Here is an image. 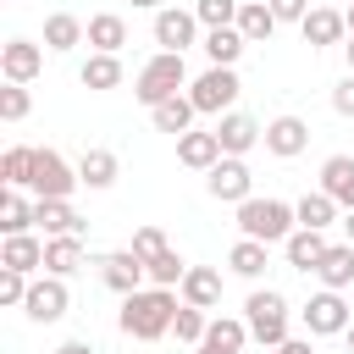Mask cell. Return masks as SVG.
<instances>
[{
    "label": "cell",
    "instance_id": "6da1fadb",
    "mask_svg": "<svg viewBox=\"0 0 354 354\" xmlns=\"http://www.w3.org/2000/svg\"><path fill=\"white\" fill-rule=\"evenodd\" d=\"M177 310H183V299L171 288H138V293L122 299V332L138 337V343H155V337L171 332Z\"/></svg>",
    "mask_w": 354,
    "mask_h": 354
},
{
    "label": "cell",
    "instance_id": "7a4b0ae2",
    "mask_svg": "<svg viewBox=\"0 0 354 354\" xmlns=\"http://www.w3.org/2000/svg\"><path fill=\"white\" fill-rule=\"evenodd\" d=\"M238 232L254 243H288L299 232V216L288 199H243L238 205Z\"/></svg>",
    "mask_w": 354,
    "mask_h": 354
},
{
    "label": "cell",
    "instance_id": "3957f363",
    "mask_svg": "<svg viewBox=\"0 0 354 354\" xmlns=\"http://www.w3.org/2000/svg\"><path fill=\"white\" fill-rule=\"evenodd\" d=\"M243 321H249V337L260 343V348H282L288 343V299L282 293H271V288H254L249 293V304H243Z\"/></svg>",
    "mask_w": 354,
    "mask_h": 354
},
{
    "label": "cell",
    "instance_id": "277c9868",
    "mask_svg": "<svg viewBox=\"0 0 354 354\" xmlns=\"http://www.w3.org/2000/svg\"><path fill=\"white\" fill-rule=\"evenodd\" d=\"M183 77H188V66H183V55H171V50H160V55H149L144 66H138V83H133V94L155 111L160 100H171L177 88H183Z\"/></svg>",
    "mask_w": 354,
    "mask_h": 354
},
{
    "label": "cell",
    "instance_id": "5b68a950",
    "mask_svg": "<svg viewBox=\"0 0 354 354\" xmlns=\"http://www.w3.org/2000/svg\"><path fill=\"white\" fill-rule=\"evenodd\" d=\"M238 72L232 66H210V72H199L194 77V88H188V100H194V111H205V116H227L232 111V100H238Z\"/></svg>",
    "mask_w": 354,
    "mask_h": 354
},
{
    "label": "cell",
    "instance_id": "8992f818",
    "mask_svg": "<svg viewBox=\"0 0 354 354\" xmlns=\"http://www.w3.org/2000/svg\"><path fill=\"white\" fill-rule=\"evenodd\" d=\"M299 315H304V326H310V337H343V332L354 326V315H348V304H343V293H332V288H321V293H310V304H304Z\"/></svg>",
    "mask_w": 354,
    "mask_h": 354
},
{
    "label": "cell",
    "instance_id": "52a82bcc",
    "mask_svg": "<svg viewBox=\"0 0 354 354\" xmlns=\"http://www.w3.org/2000/svg\"><path fill=\"white\" fill-rule=\"evenodd\" d=\"M28 188H33L39 199H72V188H77V166H66L55 149H39V155H33V177H28Z\"/></svg>",
    "mask_w": 354,
    "mask_h": 354
},
{
    "label": "cell",
    "instance_id": "ba28073f",
    "mask_svg": "<svg viewBox=\"0 0 354 354\" xmlns=\"http://www.w3.org/2000/svg\"><path fill=\"white\" fill-rule=\"evenodd\" d=\"M205 188H210V199H227V205L254 199V194H249V188H254V177H249V166H243L238 155H221V160L205 171Z\"/></svg>",
    "mask_w": 354,
    "mask_h": 354
},
{
    "label": "cell",
    "instance_id": "9c48e42d",
    "mask_svg": "<svg viewBox=\"0 0 354 354\" xmlns=\"http://www.w3.org/2000/svg\"><path fill=\"white\" fill-rule=\"evenodd\" d=\"M22 310H28V321H39V326H50V321H61V315L72 310V293H66V277H39V282L28 288V299H22Z\"/></svg>",
    "mask_w": 354,
    "mask_h": 354
},
{
    "label": "cell",
    "instance_id": "30bf717a",
    "mask_svg": "<svg viewBox=\"0 0 354 354\" xmlns=\"http://www.w3.org/2000/svg\"><path fill=\"white\" fill-rule=\"evenodd\" d=\"M194 39H199V17H194V11H177V6H160V11H155V44H160V50L183 55Z\"/></svg>",
    "mask_w": 354,
    "mask_h": 354
},
{
    "label": "cell",
    "instance_id": "8fae6325",
    "mask_svg": "<svg viewBox=\"0 0 354 354\" xmlns=\"http://www.w3.org/2000/svg\"><path fill=\"white\" fill-rule=\"evenodd\" d=\"M144 277H149V266H144L133 249H116V254H105V260H100V282H105L111 293H122V299H127V293H138V288H144Z\"/></svg>",
    "mask_w": 354,
    "mask_h": 354
},
{
    "label": "cell",
    "instance_id": "7c38bea8",
    "mask_svg": "<svg viewBox=\"0 0 354 354\" xmlns=\"http://www.w3.org/2000/svg\"><path fill=\"white\" fill-rule=\"evenodd\" d=\"M210 133L221 138V155H238V160H243V155H249V149L266 138V127H260L254 116H243V111H227V116H221Z\"/></svg>",
    "mask_w": 354,
    "mask_h": 354
},
{
    "label": "cell",
    "instance_id": "4fadbf2b",
    "mask_svg": "<svg viewBox=\"0 0 354 354\" xmlns=\"http://www.w3.org/2000/svg\"><path fill=\"white\" fill-rule=\"evenodd\" d=\"M39 66H44V50H39L33 39H6V44H0V72H6V83H33Z\"/></svg>",
    "mask_w": 354,
    "mask_h": 354
},
{
    "label": "cell",
    "instance_id": "5bb4252c",
    "mask_svg": "<svg viewBox=\"0 0 354 354\" xmlns=\"http://www.w3.org/2000/svg\"><path fill=\"white\" fill-rule=\"evenodd\" d=\"M33 221L44 227V238H83V216L66 199H33Z\"/></svg>",
    "mask_w": 354,
    "mask_h": 354
},
{
    "label": "cell",
    "instance_id": "9a60e30c",
    "mask_svg": "<svg viewBox=\"0 0 354 354\" xmlns=\"http://www.w3.org/2000/svg\"><path fill=\"white\" fill-rule=\"evenodd\" d=\"M299 28H304V44H310V50H326V44H337V39L348 33V17L332 11V6H315Z\"/></svg>",
    "mask_w": 354,
    "mask_h": 354
},
{
    "label": "cell",
    "instance_id": "2e32d148",
    "mask_svg": "<svg viewBox=\"0 0 354 354\" xmlns=\"http://www.w3.org/2000/svg\"><path fill=\"white\" fill-rule=\"evenodd\" d=\"M304 144H310V127H304L299 116H277V122H266V149H271V155L293 160V155H304Z\"/></svg>",
    "mask_w": 354,
    "mask_h": 354
},
{
    "label": "cell",
    "instance_id": "e0dca14e",
    "mask_svg": "<svg viewBox=\"0 0 354 354\" xmlns=\"http://www.w3.org/2000/svg\"><path fill=\"white\" fill-rule=\"evenodd\" d=\"M183 304H194V310H216L221 304V271H210V266H188V277H183Z\"/></svg>",
    "mask_w": 354,
    "mask_h": 354
},
{
    "label": "cell",
    "instance_id": "ac0fdd59",
    "mask_svg": "<svg viewBox=\"0 0 354 354\" xmlns=\"http://www.w3.org/2000/svg\"><path fill=\"white\" fill-rule=\"evenodd\" d=\"M326 249H332V243H326V232H310V227H299V232L282 243V254H288V266H293V271H315V266L326 260Z\"/></svg>",
    "mask_w": 354,
    "mask_h": 354
},
{
    "label": "cell",
    "instance_id": "d6986e66",
    "mask_svg": "<svg viewBox=\"0 0 354 354\" xmlns=\"http://www.w3.org/2000/svg\"><path fill=\"white\" fill-rule=\"evenodd\" d=\"M0 266H6V271L33 277V271L44 266V243H39L33 232H17V238H6V243H0Z\"/></svg>",
    "mask_w": 354,
    "mask_h": 354
},
{
    "label": "cell",
    "instance_id": "ffe728a7",
    "mask_svg": "<svg viewBox=\"0 0 354 354\" xmlns=\"http://www.w3.org/2000/svg\"><path fill=\"white\" fill-rule=\"evenodd\" d=\"M321 194H332L343 210H354V155H326V166H321Z\"/></svg>",
    "mask_w": 354,
    "mask_h": 354
},
{
    "label": "cell",
    "instance_id": "44dd1931",
    "mask_svg": "<svg viewBox=\"0 0 354 354\" xmlns=\"http://www.w3.org/2000/svg\"><path fill=\"white\" fill-rule=\"evenodd\" d=\"M83 39H88V22H77L72 11H50L44 17V50L61 55V50H77Z\"/></svg>",
    "mask_w": 354,
    "mask_h": 354
},
{
    "label": "cell",
    "instance_id": "7402d4cb",
    "mask_svg": "<svg viewBox=\"0 0 354 354\" xmlns=\"http://www.w3.org/2000/svg\"><path fill=\"white\" fill-rule=\"evenodd\" d=\"M194 100L188 94H171V100H160L155 111H149V122L160 127V133H171V138H183V133H194Z\"/></svg>",
    "mask_w": 354,
    "mask_h": 354
},
{
    "label": "cell",
    "instance_id": "603a6c76",
    "mask_svg": "<svg viewBox=\"0 0 354 354\" xmlns=\"http://www.w3.org/2000/svg\"><path fill=\"white\" fill-rule=\"evenodd\" d=\"M177 160L194 166V171H210V166L221 160V138H216V133H183V138H177Z\"/></svg>",
    "mask_w": 354,
    "mask_h": 354
},
{
    "label": "cell",
    "instance_id": "cb8c5ba5",
    "mask_svg": "<svg viewBox=\"0 0 354 354\" xmlns=\"http://www.w3.org/2000/svg\"><path fill=\"white\" fill-rule=\"evenodd\" d=\"M315 277H321V288L343 293V288L354 282V243H332V249H326V260L315 266Z\"/></svg>",
    "mask_w": 354,
    "mask_h": 354
},
{
    "label": "cell",
    "instance_id": "d4e9b609",
    "mask_svg": "<svg viewBox=\"0 0 354 354\" xmlns=\"http://www.w3.org/2000/svg\"><path fill=\"white\" fill-rule=\"evenodd\" d=\"M88 44H94V55H116V50L127 44V22H122L116 11L88 17Z\"/></svg>",
    "mask_w": 354,
    "mask_h": 354
},
{
    "label": "cell",
    "instance_id": "484cf974",
    "mask_svg": "<svg viewBox=\"0 0 354 354\" xmlns=\"http://www.w3.org/2000/svg\"><path fill=\"white\" fill-rule=\"evenodd\" d=\"M83 266V238H44V277H72Z\"/></svg>",
    "mask_w": 354,
    "mask_h": 354
},
{
    "label": "cell",
    "instance_id": "4316f807",
    "mask_svg": "<svg viewBox=\"0 0 354 354\" xmlns=\"http://www.w3.org/2000/svg\"><path fill=\"white\" fill-rule=\"evenodd\" d=\"M238 33H243L249 44H266V39L277 33V17H271V6H266V0H243V6H238Z\"/></svg>",
    "mask_w": 354,
    "mask_h": 354
},
{
    "label": "cell",
    "instance_id": "83f0119b",
    "mask_svg": "<svg viewBox=\"0 0 354 354\" xmlns=\"http://www.w3.org/2000/svg\"><path fill=\"white\" fill-rule=\"evenodd\" d=\"M77 183L83 188H111L116 183V155L111 149H83L77 155Z\"/></svg>",
    "mask_w": 354,
    "mask_h": 354
},
{
    "label": "cell",
    "instance_id": "f1b7e54d",
    "mask_svg": "<svg viewBox=\"0 0 354 354\" xmlns=\"http://www.w3.org/2000/svg\"><path fill=\"white\" fill-rule=\"evenodd\" d=\"M293 216H299V227H310V232H326V227L337 221V199L315 188V194H304V199L293 205Z\"/></svg>",
    "mask_w": 354,
    "mask_h": 354
},
{
    "label": "cell",
    "instance_id": "f546056e",
    "mask_svg": "<svg viewBox=\"0 0 354 354\" xmlns=\"http://www.w3.org/2000/svg\"><path fill=\"white\" fill-rule=\"evenodd\" d=\"M243 44H249V39H243L238 28H210V33H205V55H210V66H232V61L243 55Z\"/></svg>",
    "mask_w": 354,
    "mask_h": 354
},
{
    "label": "cell",
    "instance_id": "4dcf8cb0",
    "mask_svg": "<svg viewBox=\"0 0 354 354\" xmlns=\"http://www.w3.org/2000/svg\"><path fill=\"white\" fill-rule=\"evenodd\" d=\"M77 77H83V88L105 94V88H116V83H122V61H116V55H88Z\"/></svg>",
    "mask_w": 354,
    "mask_h": 354
},
{
    "label": "cell",
    "instance_id": "1f68e13d",
    "mask_svg": "<svg viewBox=\"0 0 354 354\" xmlns=\"http://www.w3.org/2000/svg\"><path fill=\"white\" fill-rule=\"evenodd\" d=\"M28 227H33V205H28L17 188H6V194H0V232L17 238V232H28Z\"/></svg>",
    "mask_w": 354,
    "mask_h": 354
},
{
    "label": "cell",
    "instance_id": "d6a6232c",
    "mask_svg": "<svg viewBox=\"0 0 354 354\" xmlns=\"http://www.w3.org/2000/svg\"><path fill=\"white\" fill-rule=\"evenodd\" d=\"M33 155H39V149H28V144H11V149L0 155V177H6V188H28V177H33Z\"/></svg>",
    "mask_w": 354,
    "mask_h": 354
},
{
    "label": "cell",
    "instance_id": "836d02e7",
    "mask_svg": "<svg viewBox=\"0 0 354 354\" xmlns=\"http://www.w3.org/2000/svg\"><path fill=\"white\" fill-rule=\"evenodd\" d=\"M227 266H232L238 277H260V271H266V243L238 238V243H232V254H227Z\"/></svg>",
    "mask_w": 354,
    "mask_h": 354
},
{
    "label": "cell",
    "instance_id": "e575fe53",
    "mask_svg": "<svg viewBox=\"0 0 354 354\" xmlns=\"http://www.w3.org/2000/svg\"><path fill=\"white\" fill-rule=\"evenodd\" d=\"M183 277H188V266H183L177 249H160V254L149 260V282H155V288H183Z\"/></svg>",
    "mask_w": 354,
    "mask_h": 354
},
{
    "label": "cell",
    "instance_id": "d590c367",
    "mask_svg": "<svg viewBox=\"0 0 354 354\" xmlns=\"http://www.w3.org/2000/svg\"><path fill=\"white\" fill-rule=\"evenodd\" d=\"M238 6L243 0H194L199 28H238Z\"/></svg>",
    "mask_w": 354,
    "mask_h": 354
},
{
    "label": "cell",
    "instance_id": "8d00e7d4",
    "mask_svg": "<svg viewBox=\"0 0 354 354\" xmlns=\"http://www.w3.org/2000/svg\"><path fill=\"white\" fill-rule=\"evenodd\" d=\"M171 332H177V343H194V348H199V343H205V332H210V315H205V310H194V304H183V310H177V321H171Z\"/></svg>",
    "mask_w": 354,
    "mask_h": 354
},
{
    "label": "cell",
    "instance_id": "74e56055",
    "mask_svg": "<svg viewBox=\"0 0 354 354\" xmlns=\"http://www.w3.org/2000/svg\"><path fill=\"white\" fill-rule=\"evenodd\" d=\"M28 105H33V100H28V83H6V88H0V116H6V122H22Z\"/></svg>",
    "mask_w": 354,
    "mask_h": 354
},
{
    "label": "cell",
    "instance_id": "f35d334b",
    "mask_svg": "<svg viewBox=\"0 0 354 354\" xmlns=\"http://www.w3.org/2000/svg\"><path fill=\"white\" fill-rule=\"evenodd\" d=\"M160 249H171V243H166V232H160V227H138V232H133V254H138V260H144V266H149V260H155V254H160Z\"/></svg>",
    "mask_w": 354,
    "mask_h": 354
},
{
    "label": "cell",
    "instance_id": "ab89813d",
    "mask_svg": "<svg viewBox=\"0 0 354 354\" xmlns=\"http://www.w3.org/2000/svg\"><path fill=\"white\" fill-rule=\"evenodd\" d=\"M28 288H33V282H28L22 271H6V266H0V304H22Z\"/></svg>",
    "mask_w": 354,
    "mask_h": 354
},
{
    "label": "cell",
    "instance_id": "60d3db41",
    "mask_svg": "<svg viewBox=\"0 0 354 354\" xmlns=\"http://www.w3.org/2000/svg\"><path fill=\"white\" fill-rule=\"evenodd\" d=\"M266 6H271L277 22H304L310 17V0H266Z\"/></svg>",
    "mask_w": 354,
    "mask_h": 354
},
{
    "label": "cell",
    "instance_id": "b9f144b4",
    "mask_svg": "<svg viewBox=\"0 0 354 354\" xmlns=\"http://www.w3.org/2000/svg\"><path fill=\"white\" fill-rule=\"evenodd\" d=\"M332 111H337V116H354V72L332 88Z\"/></svg>",
    "mask_w": 354,
    "mask_h": 354
},
{
    "label": "cell",
    "instance_id": "7bdbcfd3",
    "mask_svg": "<svg viewBox=\"0 0 354 354\" xmlns=\"http://www.w3.org/2000/svg\"><path fill=\"white\" fill-rule=\"evenodd\" d=\"M277 354H315V343H310V337H288Z\"/></svg>",
    "mask_w": 354,
    "mask_h": 354
},
{
    "label": "cell",
    "instance_id": "ee69618b",
    "mask_svg": "<svg viewBox=\"0 0 354 354\" xmlns=\"http://www.w3.org/2000/svg\"><path fill=\"white\" fill-rule=\"evenodd\" d=\"M55 354H94V343H88V337H72V343H61Z\"/></svg>",
    "mask_w": 354,
    "mask_h": 354
},
{
    "label": "cell",
    "instance_id": "f6af8a7d",
    "mask_svg": "<svg viewBox=\"0 0 354 354\" xmlns=\"http://www.w3.org/2000/svg\"><path fill=\"white\" fill-rule=\"evenodd\" d=\"M194 354H232V348H221V343H210V337H205V343H199Z\"/></svg>",
    "mask_w": 354,
    "mask_h": 354
},
{
    "label": "cell",
    "instance_id": "bcb514c9",
    "mask_svg": "<svg viewBox=\"0 0 354 354\" xmlns=\"http://www.w3.org/2000/svg\"><path fill=\"white\" fill-rule=\"evenodd\" d=\"M133 6H144V11H160V0H133Z\"/></svg>",
    "mask_w": 354,
    "mask_h": 354
},
{
    "label": "cell",
    "instance_id": "7dc6e473",
    "mask_svg": "<svg viewBox=\"0 0 354 354\" xmlns=\"http://www.w3.org/2000/svg\"><path fill=\"white\" fill-rule=\"evenodd\" d=\"M343 17H348V39H354V6H348V11H343Z\"/></svg>",
    "mask_w": 354,
    "mask_h": 354
},
{
    "label": "cell",
    "instance_id": "c3c4849f",
    "mask_svg": "<svg viewBox=\"0 0 354 354\" xmlns=\"http://www.w3.org/2000/svg\"><path fill=\"white\" fill-rule=\"evenodd\" d=\"M343 343H348V354H354V326H348V332H343Z\"/></svg>",
    "mask_w": 354,
    "mask_h": 354
},
{
    "label": "cell",
    "instance_id": "681fc988",
    "mask_svg": "<svg viewBox=\"0 0 354 354\" xmlns=\"http://www.w3.org/2000/svg\"><path fill=\"white\" fill-rule=\"evenodd\" d=\"M343 50H348V72H354V39H348V44H343Z\"/></svg>",
    "mask_w": 354,
    "mask_h": 354
},
{
    "label": "cell",
    "instance_id": "f907efd6",
    "mask_svg": "<svg viewBox=\"0 0 354 354\" xmlns=\"http://www.w3.org/2000/svg\"><path fill=\"white\" fill-rule=\"evenodd\" d=\"M343 227H348V243H354V210H348V221H343Z\"/></svg>",
    "mask_w": 354,
    "mask_h": 354
}]
</instances>
